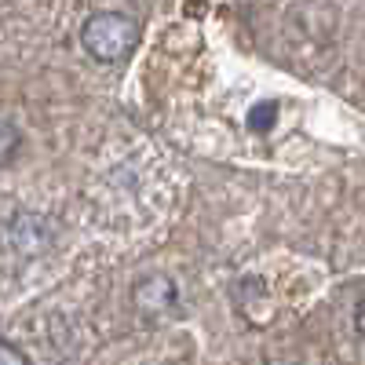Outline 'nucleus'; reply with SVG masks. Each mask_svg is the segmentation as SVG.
<instances>
[{
	"mask_svg": "<svg viewBox=\"0 0 365 365\" xmlns=\"http://www.w3.org/2000/svg\"><path fill=\"white\" fill-rule=\"evenodd\" d=\"M139 22L125 11H96L81 26V44L96 63H125V58L139 48Z\"/></svg>",
	"mask_w": 365,
	"mask_h": 365,
	"instance_id": "nucleus-1",
	"label": "nucleus"
},
{
	"mask_svg": "<svg viewBox=\"0 0 365 365\" xmlns=\"http://www.w3.org/2000/svg\"><path fill=\"white\" fill-rule=\"evenodd\" d=\"M175 303H179V285L168 278L165 270H154V274H146V278H139L132 285V307L139 318L146 322H161L175 311Z\"/></svg>",
	"mask_w": 365,
	"mask_h": 365,
	"instance_id": "nucleus-2",
	"label": "nucleus"
},
{
	"mask_svg": "<svg viewBox=\"0 0 365 365\" xmlns=\"http://www.w3.org/2000/svg\"><path fill=\"white\" fill-rule=\"evenodd\" d=\"M8 245H15L22 256H41L48 245H51V227H48V220H41V216H15L8 227Z\"/></svg>",
	"mask_w": 365,
	"mask_h": 365,
	"instance_id": "nucleus-3",
	"label": "nucleus"
},
{
	"mask_svg": "<svg viewBox=\"0 0 365 365\" xmlns=\"http://www.w3.org/2000/svg\"><path fill=\"white\" fill-rule=\"evenodd\" d=\"M19 146H22V132L11 125V120L0 117V165H8L19 154Z\"/></svg>",
	"mask_w": 365,
	"mask_h": 365,
	"instance_id": "nucleus-4",
	"label": "nucleus"
},
{
	"mask_svg": "<svg viewBox=\"0 0 365 365\" xmlns=\"http://www.w3.org/2000/svg\"><path fill=\"white\" fill-rule=\"evenodd\" d=\"M0 365H29V358L15 347V344H8V340H0Z\"/></svg>",
	"mask_w": 365,
	"mask_h": 365,
	"instance_id": "nucleus-5",
	"label": "nucleus"
},
{
	"mask_svg": "<svg viewBox=\"0 0 365 365\" xmlns=\"http://www.w3.org/2000/svg\"><path fill=\"white\" fill-rule=\"evenodd\" d=\"M354 329L365 336V299H358V307H354Z\"/></svg>",
	"mask_w": 365,
	"mask_h": 365,
	"instance_id": "nucleus-6",
	"label": "nucleus"
}]
</instances>
